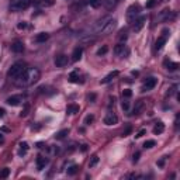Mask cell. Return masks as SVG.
Instances as JSON below:
<instances>
[{"mask_svg": "<svg viewBox=\"0 0 180 180\" xmlns=\"http://www.w3.org/2000/svg\"><path fill=\"white\" fill-rule=\"evenodd\" d=\"M39 76H41L39 69H37V68H27L23 72V75L16 79V83H17V86H20V87H27V86L34 84L39 79Z\"/></svg>", "mask_w": 180, "mask_h": 180, "instance_id": "1", "label": "cell"}, {"mask_svg": "<svg viewBox=\"0 0 180 180\" xmlns=\"http://www.w3.org/2000/svg\"><path fill=\"white\" fill-rule=\"evenodd\" d=\"M27 68H26V63L24 62H16L11 65V68H10L9 71H7V78L9 79H13V80H16L17 78H20L23 72L26 71Z\"/></svg>", "mask_w": 180, "mask_h": 180, "instance_id": "2", "label": "cell"}, {"mask_svg": "<svg viewBox=\"0 0 180 180\" xmlns=\"http://www.w3.org/2000/svg\"><path fill=\"white\" fill-rule=\"evenodd\" d=\"M33 0H11L10 3V10L11 11H23L30 7Z\"/></svg>", "mask_w": 180, "mask_h": 180, "instance_id": "3", "label": "cell"}, {"mask_svg": "<svg viewBox=\"0 0 180 180\" xmlns=\"http://www.w3.org/2000/svg\"><path fill=\"white\" fill-rule=\"evenodd\" d=\"M139 16V6L138 4H132L129 9L127 10V21L128 23H134L135 20Z\"/></svg>", "mask_w": 180, "mask_h": 180, "instance_id": "4", "label": "cell"}, {"mask_svg": "<svg viewBox=\"0 0 180 180\" xmlns=\"http://www.w3.org/2000/svg\"><path fill=\"white\" fill-rule=\"evenodd\" d=\"M117 27V20H114V18H110L107 23H106V26L101 28V34H110V33H113L114 31V28Z\"/></svg>", "mask_w": 180, "mask_h": 180, "instance_id": "5", "label": "cell"}, {"mask_svg": "<svg viewBox=\"0 0 180 180\" xmlns=\"http://www.w3.org/2000/svg\"><path fill=\"white\" fill-rule=\"evenodd\" d=\"M145 21H146V16H139L134 21V27H132V31L134 33H139L145 26Z\"/></svg>", "mask_w": 180, "mask_h": 180, "instance_id": "6", "label": "cell"}, {"mask_svg": "<svg viewBox=\"0 0 180 180\" xmlns=\"http://www.w3.org/2000/svg\"><path fill=\"white\" fill-rule=\"evenodd\" d=\"M21 101H23V96H21V94H14V96H10V97L6 99V103H7L9 106H13V107L20 106Z\"/></svg>", "mask_w": 180, "mask_h": 180, "instance_id": "7", "label": "cell"}, {"mask_svg": "<svg viewBox=\"0 0 180 180\" xmlns=\"http://www.w3.org/2000/svg\"><path fill=\"white\" fill-rule=\"evenodd\" d=\"M156 84H158V79H156V78H148V79L145 80L144 86H142V91H149V90H152Z\"/></svg>", "mask_w": 180, "mask_h": 180, "instance_id": "8", "label": "cell"}, {"mask_svg": "<svg viewBox=\"0 0 180 180\" xmlns=\"http://www.w3.org/2000/svg\"><path fill=\"white\" fill-rule=\"evenodd\" d=\"M66 65H68V55L61 54L55 58V66H56V68H63V66H66Z\"/></svg>", "mask_w": 180, "mask_h": 180, "instance_id": "9", "label": "cell"}, {"mask_svg": "<svg viewBox=\"0 0 180 180\" xmlns=\"http://www.w3.org/2000/svg\"><path fill=\"white\" fill-rule=\"evenodd\" d=\"M103 123H104L106 125H116V124L118 123V117L114 114V113H108L107 116L104 117Z\"/></svg>", "mask_w": 180, "mask_h": 180, "instance_id": "10", "label": "cell"}, {"mask_svg": "<svg viewBox=\"0 0 180 180\" xmlns=\"http://www.w3.org/2000/svg\"><path fill=\"white\" fill-rule=\"evenodd\" d=\"M35 163H37V169H38V170H42L45 166H46V165L49 163V159H48L46 156H42V155H39V156H37Z\"/></svg>", "mask_w": 180, "mask_h": 180, "instance_id": "11", "label": "cell"}, {"mask_svg": "<svg viewBox=\"0 0 180 180\" xmlns=\"http://www.w3.org/2000/svg\"><path fill=\"white\" fill-rule=\"evenodd\" d=\"M82 55H83V48L82 46H76L72 52V61L73 62H79L82 59Z\"/></svg>", "mask_w": 180, "mask_h": 180, "instance_id": "12", "label": "cell"}, {"mask_svg": "<svg viewBox=\"0 0 180 180\" xmlns=\"http://www.w3.org/2000/svg\"><path fill=\"white\" fill-rule=\"evenodd\" d=\"M11 51L13 52H16V54H20V52H23L24 51V44H23V41H14L13 44H11Z\"/></svg>", "mask_w": 180, "mask_h": 180, "instance_id": "13", "label": "cell"}, {"mask_svg": "<svg viewBox=\"0 0 180 180\" xmlns=\"http://www.w3.org/2000/svg\"><path fill=\"white\" fill-rule=\"evenodd\" d=\"M118 75H120L118 71H113V72H110L107 76L104 78V79H101V84H107V83H110V82H113L118 76Z\"/></svg>", "mask_w": 180, "mask_h": 180, "instance_id": "14", "label": "cell"}, {"mask_svg": "<svg viewBox=\"0 0 180 180\" xmlns=\"http://www.w3.org/2000/svg\"><path fill=\"white\" fill-rule=\"evenodd\" d=\"M79 110H80V107H79L78 104H75V103L68 104V106H66V114H69V116H75V114L79 113Z\"/></svg>", "mask_w": 180, "mask_h": 180, "instance_id": "15", "label": "cell"}, {"mask_svg": "<svg viewBox=\"0 0 180 180\" xmlns=\"http://www.w3.org/2000/svg\"><path fill=\"white\" fill-rule=\"evenodd\" d=\"M166 41H168V37L166 35H161L158 39H156V42H155V51H161L163 48V45L166 44Z\"/></svg>", "mask_w": 180, "mask_h": 180, "instance_id": "16", "label": "cell"}, {"mask_svg": "<svg viewBox=\"0 0 180 180\" xmlns=\"http://www.w3.org/2000/svg\"><path fill=\"white\" fill-rule=\"evenodd\" d=\"M144 108V100H138L136 103H135L134 108H132V113H131V116H135V114H138L141 110Z\"/></svg>", "mask_w": 180, "mask_h": 180, "instance_id": "17", "label": "cell"}, {"mask_svg": "<svg viewBox=\"0 0 180 180\" xmlns=\"http://www.w3.org/2000/svg\"><path fill=\"white\" fill-rule=\"evenodd\" d=\"M110 18H111V17H104L103 20L97 21V24H96V27H94V33H100V31H101V28L106 26V23H107Z\"/></svg>", "mask_w": 180, "mask_h": 180, "instance_id": "18", "label": "cell"}, {"mask_svg": "<svg viewBox=\"0 0 180 180\" xmlns=\"http://www.w3.org/2000/svg\"><path fill=\"white\" fill-rule=\"evenodd\" d=\"M49 38V34L48 33H39V34H37L35 35V42H38V44H41V42H45L46 39Z\"/></svg>", "mask_w": 180, "mask_h": 180, "instance_id": "19", "label": "cell"}, {"mask_svg": "<svg viewBox=\"0 0 180 180\" xmlns=\"http://www.w3.org/2000/svg\"><path fill=\"white\" fill-rule=\"evenodd\" d=\"M79 166L78 165H71L69 168H68V170H66V173H68V176H75L78 172H79Z\"/></svg>", "mask_w": 180, "mask_h": 180, "instance_id": "20", "label": "cell"}, {"mask_svg": "<svg viewBox=\"0 0 180 180\" xmlns=\"http://www.w3.org/2000/svg\"><path fill=\"white\" fill-rule=\"evenodd\" d=\"M66 135H69V129L68 128H65V129H61V131H58L56 134L54 135L55 139H63Z\"/></svg>", "mask_w": 180, "mask_h": 180, "instance_id": "21", "label": "cell"}, {"mask_svg": "<svg viewBox=\"0 0 180 180\" xmlns=\"http://www.w3.org/2000/svg\"><path fill=\"white\" fill-rule=\"evenodd\" d=\"M28 148H30V146H28L27 142H21V144H20V149H18V155H20V156H24V155L28 152Z\"/></svg>", "mask_w": 180, "mask_h": 180, "instance_id": "22", "label": "cell"}, {"mask_svg": "<svg viewBox=\"0 0 180 180\" xmlns=\"http://www.w3.org/2000/svg\"><path fill=\"white\" fill-rule=\"evenodd\" d=\"M68 80L71 82V83H78L79 82V73H78V71H73V72L69 73Z\"/></svg>", "mask_w": 180, "mask_h": 180, "instance_id": "23", "label": "cell"}, {"mask_svg": "<svg viewBox=\"0 0 180 180\" xmlns=\"http://www.w3.org/2000/svg\"><path fill=\"white\" fill-rule=\"evenodd\" d=\"M180 68V65L177 62H166V69L170 71V72H174Z\"/></svg>", "mask_w": 180, "mask_h": 180, "instance_id": "24", "label": "cell"}, {"mask_svg": "<svg viewBox=\"0 0 180 180\" xmlns=\"http://www.w3.org/2000/svg\"><path fill=\"white\" fill-rule=\"evenodd\" d=\"M163 131H165V124H163V123H158V124L155 125V128H153V134L155 135L162 134Z\"/></svg>", "mask_w": 180, "mask_h": 180, "instance_id": "25", "label": "cell"}, {"mask_svg": "<svg viewBox=\"0 0 180 180\" xmlns=\"http://www.w3.org/2000/svg\"><path fill=\"white\" fill-rule=\"evenodd\" d=\"M169 14H170V10L169 9L162 10V11L159 13V16H158V20H159V21H162V20H168V18H169Z\"/></svg>", "mask_w": 180, "mask_h": 180, "instance_id": "26", "label": "cell"}, {"mask_svg": "<svg viewBox=\"0 0 180 180\" xmlns=\"http://www.w3.org/2000/svg\"><path fill=\"white\" fill-rule=\"evenodd\" d=\"M124 51H125V44H123V42L116 45V48H114V54L116 55H123Z\"/></svg>", "mask_w": 180, "mask_h": 180, "instance_id": "27", "label": "cell"}, {"mask_svg": "<svg viewBox=\"0 0 180 180\" xmlns=\"http://www.w3.org/2000/svg\"><path fill=\"white\" fill-rule=\"evenodd\" d=\"M99 161H100L99 156H97V155H93V156H91V159L89 161V168H94V166L99 163Z\"/></svg>", "mask_w": 180, "mask_h": 180, "instance_id": "28", "label": "cell"}, {"mask_svg": "<svg viewBox=\"0 0 180 180\" xmlns=\"http://www.w3.org/2000/svg\"><path fill=\"white\" fill-rule=\"evenodd\" d=\"M84 3H86V4H90V6L94 7V9H97L100 6V3H101V0H84Z\"/></svg>", "mask_w": 180, "mask_h": 180, "instance_id": "29", "label": "cell"}, {"mask_svg": "<svg viewBox=\"0 0 180 180\" xmlns=\"http://www.w3.org/2000/svg\"><path fill=\"white\" fill-rule=\"evenodd\" d=\"M10 176V169L9 168H4L0 170V179H7Z\"/></svg>", "mask_w": 180, "mask_h": 180, "instance_id": "30", "label": "cell"}, {"mask_svg": "<svg viewBox=\"0 0 180 180\" xmlns=\"http://www.w3.org/2000/svg\"><path fill=\"white\" fill-rule=\"evenodd\" d=\"M155 145H156V142H155V139H148V141H145L144 148H145V149H151V148H153Z\"/></svg>", "mask_w": 180, "mask_h": 180, "instance_id": "31", "label": "cell"}, {"mask_svg": "<svg viewBox=\"0 0 180 180\" xmlns=\"http://www.w3.org/2000/svg\"><path fill=\"white\" fill-rule=\"evenodd\" d=\"M108 52V46L107 45H103L101 48H99V51H97V55L99 56H103V55H106Z\"/></svg>", "mask_w": 180, "mask_h": 180, "instance_id": "32", "label": "cell"}, {"mask_svg": "<svg viewBox=\"0 0 180 180\" xmlns=\"http://www.w3.org/2000/svg\"><path fill=\"white\" fill-rule=\"evenodd\" d=\"M93 121H94V116H93V114L86 116V118H84V125H90Z\"/></svg>", "mask_w": 180, "mask_h": 180, "instance_id": "33", "label": "cell"}, {"mask_svg": "<svg viewBox=\"0 0 180 180\" xmlns=\"http://www.w3.org/2000/svg\"><path fill=\"white\" fill-rule=\"evenodd\" d=\"M131 132H132V127H131V125H127V128L124 129V131H123V135H121V136H128V135L131 134Z\"/></svg>", "mask_w": 180, "mask_h": 180, "instance_id": "34", "label": "cell"}, {"mask_svg": "<svg viewBox=\"0 0 180 180\" xmlns=\"http://www.w3.org/2000/svg\"><path fill=\"white\" fill-rule=\"evenodd\" d=\"M123 96L127 97V99H129V97L132 96V90H131V89H124V90H123Z\"/></svg>", "mask_w": 180, "mask_h": 180, "instance_id": "35", "label": "cell"}, {"mask_svg": "<svg viewBox=\"0 0 180 180\" xmlns=\"http://www.w3.org/2000/svg\"><path fill=\"white\" fill-rule=\"evenodd\" d=\"M127 37H128V34H127V30H123L121 33H120V35H118V38H120V41H125Z\"/></svg>", "mask_w": 180, "mask_h": 180, "instance_id": "36", "label": "cell"}, {"mask_svg": "<svg viewBox=\"0 0 180 180\" xmlns=\"http://www.w3.org/2000/svg\"><path fill=\"white\" fill-rule=\"evenodd\" d=\"M27 27H28V24L26 23V21H20V23L17 24V28H18V30H26Z\"/></svg>", "mask_w": 180, "mask_h": 180, "instance_id": "37", "label": "cell"}, {"mask_svg": "<svg viewBox=\"0 0 180 180\" xmlns=\"http://www.w3.org/2000/svg\"><path fill=\"white\" fill-rule=\"evenodd\" d=\"M28 104H26V106H24V108H23V111H21V113H20V117H26V116H27L28 114Z\"/></svg>", "mask_w": 180, "mask_h": 180, "instance_id": "38", "label": "cell"}, {"mask_svg": "<svg viewBox=\"0 0 180 180\" xmlns=\"http://www.w3.org/2000/svg\"><path fill=\"white\" fill-rule=\"evenodd\" d=\"M121 108H123L124 111H128V108H129V103H128V101H125V100H124V101L121 103Z\"/></svg>", "mask_w": 180, "mask_h": 180, "instance_id": "39", "label": "cell"}, {"mask_svg": "<svg viewBox=\"0 0 180 180\" xmlns=\"http://www.w3.org/2000/svg\"><path fill=\"white\" fill-rule=\"evenodd\" d=\"M139 156H141V153H139V152H135L134 156H132V162H134V163L138 162V161H139Z\"/></svg>", "mask_w": 180, "mask_h": 180, "instance_id": "40", "label": "cell"}, {"mask_svg": "<svg viewBox=\"0 0 180 180\" xmlns=\"http://www.w3.org/2000/svg\"><path fill=\"white\" fill-rule=\"evenodd\" d=\"M165 162H166V156H165V158H162V159H159L156 165H158L159 168H163V166H165Z\"/></svg>", "mask_w": 180, "mask_h": 180, "instance_id": "41", "label": "cell"}, {"mask_svg": "<svg viewBox=\"0 0 180 180\" xmlns=\"http://www.w3.org/2000/svg\"><path fill=\"white\" fill-rule=\"evenodd\" d=\"M96 97H97V96H96V93H91V94H89V97H87V99H89L90 103H94V101H96Z\"/></svg>", "mask_w": 180, "mask_h": 180, "instance_id": "42", "label": "cell"}, {"mask_svg": "<svg viewBox=\"0 0 180 180\" xmlns=\"http://www.w3.org/2000/svg\"><path fill=\"white\" fill-rule=\"evenodd\" d=\"M145 134H146V129H141V131H139V132H138V134L135 135V138H136V139H138V138H141V136H144Z\"/></svg>", "mask_w": 180, "mask_h": 180, "instance_id": "43", "label": "cell"}, {"mask_svg": "<svg viewBox=\"0 0 180 180\" xmlns=\"http://www.w3.org/2000/svg\"><path fill=\"white\" fill-rule=\"evenodd\" d=\"M153 4H155V0H149L148 3H146V7L149 9V7H153Z\"/></svg>", "mask_w": 180, "mask_h": 180, "instance_id": "44", "label": "cell"}, {"mask_svg": "<svg viewBox=\"0 0 180 180\" xmlns=\"http://www.w3.org/2000/svg\"><path fill=\"white\" fill-rule=\"evenodd\" d=\"M0 132H10V128H7V127H1V128H0Z\"/></svg>", "mask_w": 180, "mask_h": 180, "instance_id": "45", "label": "cell"}, {"mask_svg": "<svg viewBox=\"0 0 180 180\" xmlns=\"http://www.w3.org/2000/svg\"><path fill=\"white\" fill-rule=\"evenodd\" d=\"M80 151H82V152H86V151H87V145H86V144L80 145Z\"/></svg>", "mask_w": 180, "mask_h": 180, "instance_id": "46", "label": "cell"}, {"mask_svg": "<svg viewBox=\"0 0 180 180\" xmlns=\"http://www.w3.org/2000/svg\"><path fill=\"white\" fill-rule=\"evenodd\" d=\"M39 128H41V125H33V127H31V129H33V131H38Z\"/></svg>", "mask_w": 180, "mask_h": 180, "instance_id": "47", "label": "cell"}, {"mask_svg": "<svg viewBox=\"0 0 180 180\" xmlns=\"http://www.w3.org/2000/svg\"><path fill=\"white\" fill-rule=\"evenodd\" d=\"M4 113H6V111H4V108H1V107H0V118H1V117H4Z\"/></svg>", "mask_w": 180, "mask_h": 180, "instance_id": "48", "label": "cell"}, {"mask_svg": "<svg viewBox=\"0 0 180 180\" xmlns=\"http://www.w3.org/2000/svg\"><path fill=\"white\" fill-rule=\"evenodd\" d=\"M35 146L37 148H42V146H44V142H37Z\"/></svg>", "mask_w": 180, "mask_h": 180, "instance_id": "49", "label": "cell"}, {"mask_svg": "<svg viewBox=\"0 0 180 180\" xmlns=\"http://www.w3.org/2000/svg\"><path fill=\"white\" fill-rule=\"evenodd\" d=\"M3 141H4V138H3V135H1V132H0V144H1Z\"/></svg>", "mask_w": 180, "mask_h": 180, "instance_id": "50", "label": "cell"}]
</instances>
